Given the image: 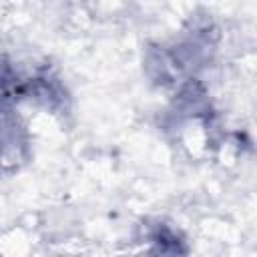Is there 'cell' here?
I'll return each instance as SVG.
<instances>
[{
	"label": "cell",
	"instance_id": "cell-1",
	"mask_svg": "<svg viewBox=\"0 0 257 257\" xmlns=\"http://www.w3.org/2000/svg\"><path fill=\"white\" fill-rule=\"evenodd\" d=\"M145 257H187V245L183 237L173 229L159 227Z\"/></svg>",
	"mask_w": 257,
	"mask_h": 257
}]
</instances>
